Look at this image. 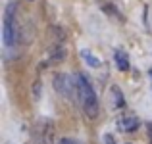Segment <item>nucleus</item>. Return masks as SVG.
I'll return each instance as SVG.
<instances>
[{"label":"nucleus","mask_w":152,"mask_h":144,"mask_svg":"<svg viewBox=\"0 0 152 144\" xmlns=\"http://www.w3.org/2000/svg\"><path fill=\"white\" fill-rule=\"evenodd\" d=\"M75 79H77V94H79V104H81L83 111H85L91 119L96 117L100 106H98V96L94 92L91 81L87 79V75H83V73H75Z\"/></svg>","instance_id":"1"},{"label":"nucleus","mask_w":152,"mask_h":144,"mask_svg":"<svg viewBox=\"0 0 152 144\" xmlns=\"http://www.w3.org/2000/svg\"><path fill=\"white\" fill-rule=\"evenodd\" d=\"M15 39H18V27H15V4L10 2L6 6V14H4L2 21V41L4 46H14Z\"/></svg>","instance_id":"2"},{"label":"nucleus","mask_w":152,"mask_h":144,"mask_svg":"<svg viewBox=\"0 0 152 144\" xmlns=\"http://www.w3.org/2000/svg\"><path fill=\"white\" fill-rule=\"evenodd\" d=\"M54 89L58 94H62L64 98L67 100H73L77 102L79 100V94H77V79L75 75H66V73H58L54 77Z\"/></svg>","instance_id":"3"},{"label":"nucleus","mask_w":152,"mask_h":144,"mask_svg":"<svg viewBox=\"0 0 152 144\" xmlns=\"http://www.w3.org/2000/svg\"><path fill=\"white\" fill-rule=\"evenodd\" d=\"M139 125H141V121H139L137 117H121V119H118V129L123 131V133H133V131L139 129Z\"/></svg>","instance_id":"4"},{"label":"nucleus","mask_w":152,"mask_h":144,"mask_svg":"<svg viewBox=\"0 0 152 144\" xmlns=\"http://www.w3.org/2000/svg\"><path fill=\"white\" fill-rule=\"evenodd\" d=\"M114 58H115V65H118L119 71H127L129 69V56H127L123 50H115Z\"/></svg>","instance_id":"5"},{"label":"nucleus","mask_w":152,"mask_h":144,"mask_svg":"<svg viewBox=\"0 0 152 144\" xmlns=\"http://www.w3.org/2000/svg\"><path fill=\"white\" fill-rule=\"evenodd\" d=\"M81 56L85 58V62L89 63L91 67H100V65H102V62H100V60H98L94 54H91L89 50H81Z\"/></svg>","instance_id":"6"},{"label":"nucleus","mask_w":152,"mask_h":144,"mask_svg":"<svg viewBox=\"0 0 152 144\" xmlns=\"http://www.w3.org/2000/svg\"><path fill=\"white\" fill-rule=\"evenodd\" d=\"M112 94H114V106L115 108H123L125 106V98H123L121 90H119L118 87H112Z\"/></svg>","instance_id":"7"},{"label":"nucleus","mask_w":152,"mask_h":144,"mask_svg":"<svg viewBox=\"0 0 152 144\" xmlns=\"http://www.w3.org/2000/svg\"><path fill=\"white\" fill-rule=\"evenodd\" d=\"M146 131H148V144H152V123H146Z\"/></svg>","instance_id":"8"},{"label":"nucleus","mask_w":152,"mask_h":144,"mask_svg":"<svg viewBox=\"0 0 152 144\" xmlns=\"http://www.w3.org/2000/svg\"><path fill=\"white\" fill-rule=\"evenodd\" d=\"M58 144H79V142L71 140V138H62V140H58Z\"/></svg>","instance_id":"9"},{"label":"nucleus","mask_w":152,"mask_h":144,"mask_svg":"<svg viewBox=\"0 0 152 144\" xmlns=\"http://www.w3.org/2000/svg\"><path fill=\"white\" fill-rule=\"evenodd\" d=\"M104 140H106V144H114V138H112V135H106V138H104Z\"/></svg>","instance_id":"10"},{"label":"nucleus","mask_w":152,"mask_h":144,"mask_svg":"<svg viewBox=\"0 0 152 144\" xmlns=\"http://www.w3.org/2000/svg\"><path fill=\"white\" fill-rule=\"evenodd\" d=\"M150 79H152V69H150Z\"/></svg>","instance_id":"11"}]
</instances>
